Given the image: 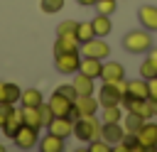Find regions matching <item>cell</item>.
Returning a JSON list of instances; mask_svg holds the SVG:
<instances>
[{"mask_svg": "<svg viewBox=\"0 0 157 152\" xmlns=\"http://www.w3.org/2000/svg\"><path fill=\"white\" fill-rule=\"evenodd\" d=\"M81 54L83 56H96V59H105L110 54V47L103 42V37H93L88 42L81 44Z\"/></svg>", "mask_w": 157, "mask_h": 152, "instance_id": "9", "label": "cell"}, {"mask_svg": "<svg viewBox=\"0 0 157 152\" xmlns=\"http://www.w3.org/2000/svg\"><path fill=\"white\" fill-rule=\"evenodd\" d=\"M49 132H54V135H59V137H71L74 135V118L71 115H54L52 120H49Z\"/></svg>", "mask_w": 157, "mask_h": 152, "instance_id": "7", "label": "cell"}, {"mask_svg": "<svg viewBox=\"0 0 157 152\" xmlns=\"http://www.w3.org/2000/svg\"><path fill=\"white\" fill-rule=\"evenodd\" d=\"M125 96H130V98H147V78H142V81H137V78L135 81H128Z\"/></svg>", "mask_w": 157, "mask_h": 152, "instance_id": "21", "label": "cell"}, {"mask_svg": "<svg viewBox=\"0 0 157 152\" xmlns=\"http://www.w3.org/2000/svg\"><path fill=\"white\" fill-rule=\"evenodd\" d=\"M98 103H101V108H105V105H123V93L118 91L115 83H103L101 91H98Z\"/></svg>", "mask_w": 157, "mask_h": 152, "instance_id": "10", "label": "cell"}, {"mask_svg": "<svg viewBox=\"0 0 157 152\" xmlns=\"http://www.w3.org/2000/svg\"><path fill=\"white\" fill-rule=\"evenodd\" d=\"M120 123H123V130H125V132H137L145 120H142L140 115H135V113H128V115H123Z\"/></svg>", "mask_w": 157, "mask_h": 152, "instance_id": "26", "label": "cell"}, {"mask_svg": "<svg viewBox=\"0 0 157 152\" xmlns=\"http://www.w3.org/2000/svg\"><path fill=\"white\" fill-rule=\"evenodd\" d=\"M37 108H39V120H42V125H49V120L54 118V113H52V108H49V105H47L44 101H42V103L37 105Z\"/></svg>", "mask_w": 157, "mask_h": 152, "instance_id": "32", "label": "cell"}, {"mask_svg": "<svg viewBox=\"0 0 157 152\" xmlns=\"http://www.w3.org/2000/svg\"><path fill=\"white\" fill-rule=\"evenodd\" d=\"M123 135H125L123 123H103V125H101V137H103L105 142H110V145H118V142L123 140Z\"/></svg>", "mask_w": 157, "mask_h": 152, "instance_id": "15", "label": "cell"}, {"mask_svg": "<svg viewBox=\"0 0 157 152\" xmlns=\"http://www.w3.org/2000/svg\"><path fill=\"white\" fill-rule=\"evenodd\" d=\"M56 91H59L61 96H66V98H71V101H76V96H78V93H76V88H74V83H64V86H59Z\"/></svg>", "mask_w": 157, "mask_h": 152, "instance_id": "33", "label": "cell"}, {"mask_svg": "<svg viewBox=\"0 0 157 152\" xmlns=\"http://www.w3.org/2000/svg\"><path fill=\"white\" fill-rule=\"evenodd\" d=\"M120 78H125L123 64H118V61H105L103 69H101V81H103V83H115V81H120Z\"/></svg>", "mask_w": 157, "mask_h": 152, "instance_id": "13", "label": "cell"}, {"mask_svg": "<svg viewBox=\"0 0 157 152\" xmlns=\"http://www.w3.org/2000/svg\"><path fill=\"white\" fill-rule=\"evenodd\" d=\"M44 101V96H42V91L39 88H25L22 91V96H20V105H39Z\"/></svg>", "mask_w": 157, "mask_h": 152, "instance_id": "24", "label": "cell"}, {"mask_svg": "<svg viewBox=\"0 0 157 152\" xmlns=\"http://www.w3.org/2000/svg\"><path fill=\"white\" fill-rule=\"evenodd\" d=\"M20 110H22V123H25V125L44 127V125H42V120H39V108H34V105H22Z\"/></svg>", "mask_w": 157, "mask_h": 152, "instance_id": "22", "label": "cell"}, {"mask_svg": "<svg viewBox=\"0 0 157 152\" xmlns=\"http://www.w3.org/2000/svg\"><path fill=\"white\" fill-rule=\"evenodd\" d=\"M101 69H103V59H96V56H81V64H78V71L91 76V78H101Z\"/></svg>", "mask_w": 157, "mask_h": 152, "instance_id": "17", "label": "cell"}, {"mask_svg": "<svg viewBox=\"0 0 157 152\" xmlns=\"http://www.w3.org/2000/svg\"><path fill=\"white\" fill-rule=\"evenodd\" d=\"M123 105L128 108V113H135L142 120L155 118V110H152V101L150 98H130V96H125L123 98Z\"/></svg>", "mask_w": 157, "mask_h": 152, "instance_id": "3", "label": "cell"}, {"mask_svg": "<svg viewBox=\"0 0 157 152\" xmlns=\"http://www.w3.org/2000/svg\"><path fill=\"white\" fill-rule=\"evenodd\" d=\"M135 135H137V142L142 145V150H155L157 147V123L145 120Z\"/></svg>", "mask_w": 157, "mask_h": 152, "instance_id": "8", "label": "cell"}, {"mask_svg": "<svg viewBox=\"0 0 157 152\" xmlns=\"http://www.w3.org/2000/svg\"><path fill=\"white\" fill-rule=\"evenodd\" d=\"M152 110H155V115H157V101H152Z\"/></svg>", "mask_w": 157, "mask_h": 152, "instance_id": "39", "label": "cell"}, {"mask_svg": "<svg viewBox=\"0 0 157 152\" xmlns=\"http://www.w3.org/2000/svg\"><path fill=\"white\" fill-rule=\"evenodd\" d=\"M101 125L103 123H98L96 115H81L74 120V135L81 142H93L101 137Z\"/></svg>", "mask_w": 157, "mask_h": 152, "instance_id": "1", "label": "cell"}, {"mask_svg": "<svg viewBox=\"0 0 157 152\" xmlns=\"http://www.w3.org/2000/svg\"><path fill=\"white\" fill-rule=\"evenodd\" d=\"M81 42L74 32H66V34H56V44H54V56L61 54V51H78Z\"/></svg>", "mask_w": 157, "mask_h": 152, "instance_id": "12", "label": "cell"}, {"mask_svg": "<svg viewBox=\"0 0 157 152\" xmlns=\"http://www.w3.org/2000/svg\"><path fill=\"white\" fill-rule=\"evenodd\" d=\"M74 29H76V20H64L56 27V34H66V32H74Z\"/></svg>", "mask_w": 157, "mask_h": 152, "instance_id": "34", "label": "cell"}, {"mask_svg": "<svg viewBox=\"0 0 157 152\" xmlns=\"http://www.w3.org/2000/svg\"><path fill=\"white\" fill-rule=\"evenodd\" d=\"M39 7H42V12L54 15V12H59V10L64 7V0H42V2H39Z\"/></svg>", "mask_w": 157, "mask_h": 152, "instance_id": "29", "label": "cell"}, {"mask_svg": "<svg viewBox=\"0 0 157 152\" xmlns=\"http://www.w3.org/2000/svg\"><path fill=\"white\" fill-rule=\"evenodd\" d=\"M15 145L20 147V150H32L37 142H39V127H32V125H25L22 123V127L15 132Z\"/></svg>", "mask_w": 157, "mask_h": 152, "instance_id": "4", "label": "cell"}, {"mask_svg": "<svg viewBox=\"0 0 157 152\" xmlns=\"http://www.w3.org/2000/svg\"><path fill=\"white\" fill-rule=\"evenodd\" d=\"M115 150H123V152H142V145L137 142V135L135 132H125Z\"/></svg>", "mask_w": 157, "mask_h": 152, "instance_id": "23", "label": "cell"}, {"mask_svg": "<svg viewBox=\"0 0 157 152\" xmlns=\"http://www.w3.org/2000/svg\"><path fill=\"white\" fill-rule=\"evenodd\" d=\"M91 25H93L96 37H108V34H110V29H113V25H110V15H101V12L91 20Z\"/></svg>", "mask_w": 157, "mask_h": 152, "instance_id": "20", "label": "cell"}, {"mask_svg": "<svg viewBox=\"0 0 157 152\" xmlns=\"http://www.w3.org/2000/svg\"><path fill=\"white\" fill-rule=\"evenodd\" d=\"M88 150H91V152H110V150H113V145H110V142H105L103 137H98V140L88 142Z\"/></svg>", "mask_w": 157, "mask_h": 152, "instance_id": "31", "label": "cell"}, {"mask_svg": "<svg viewBox=\"0 0 157 152\" xmlns=\"http://www.w3.org/2000/svg\"><path fill=\"white\" fill-rule=\"evenodd\" d=\"M39 150L42 152H61L64 150V137H59L54 132H47L44 137H39Z\"/></svg>", "mask_w": 157, "mask_h": 152, "instance_id": "19", "label": "cell"}, {"mask_svg": "<svg viewBox=\"0 0 157 152\" xmlns=\"http://www.w3.org/2000/svg\"><path fill=\"white\" fill-rule=\"evenodd\" d=\"M7 98V81H0V103H5Z\"/></svg>", "mask_w": 157, "mask_h": 152, "instance_id": "36", "label": "cell"}, {"mask_svg": "<svg viewBox=\"0 0 157 152\" xmlns=\"http://www.w3.org/2000/svg\"><path fill=\"white\" fill-rule=\"evenodd\" d=\"M137 20H140V25H142L145 29L157 32V7H155V5H142V7L137 10Z\"/></svg>", "mask_w": 157, "mask_h": 152, "instance_id": "16", "label": "cell"}, {"mask_svg": "<svg viewBox=\"0 0 157 152\" xmlns=\"http://www.w3.org/2000/svg\"><path fill=\"white\" fill-rule=\"evenodd\" d=\"M157 76V64H152L150 59H145L140 64V78H155Z\"/></svg>", "mask_w": 157, "mask_h": 152, "instance_id": "28", "label": "cell"}, {"mask_svg": "<svg viewBox=\"0 0 157 152\" xmlns=\"http://www.w3.org/2000/svg\"><path fill=\"white\" fill-rule=\"evenodd\" d=\"M147 59H150L152 64H157V49H155V47H150V49H147Z\"/></svg>", "mask_w": 157, "mask_h": 152, "instance_id": "37", "label": "cell"}, {"mask_svg": "<svg viewBox=\"0 0 157 152\" xmlns=\"http://www.w3.org/2000/svg\"><path fill=\"white\" fill-rule=\"evenodd\" d=\"M98 105H101V103H98V98H93V96H76L71 118L76 120V118H81V115H96Z\"/></svg>", "mask_w": 157, "mask_h": 152, "instance_id": "6", "label": "cell"}, {"mask_svg": "<svg viewBox=\"0 0 157 152\" xmlns=\"http://www.w3.org/2000/svg\"><path fill=\"white\" fill-rule=\"evenodd\" d=\"M147 98L150 101H157V76L155 78H147Z\"/></svg>", "mask_w": 157, "mask_h": 152, "instance_id": "35", "label": "cell"}, {"mask_svg": "<svg viewBox=\"0 0 157 152\" xmlns=\"http://www.w3.org/2000/svg\"><path fill=\"white\" fill-rule=\"evenodd\" d=\"M115 7H118L115 0H96V10H98L101 15H113Z\"/></svg>", "mask_w": 157, "mask_h": 152, "instance_id": "30", "label": "cell"}, {"mask_svg": "<svg viewBox=\"0 0 157 152\" xmlns=\"http://www.w3.org/2000/svg\"><path fill=\"white\" fill-rule=\"evenodd\" d=\"M78 64H81L78 51H61V54H56V61H54L59 74H76Z\"/></svg>", "mask_w": 157, "mask_h": 152, "instance_id": "5", "label": "cell"}, {"mask_svg": "<svg viewBox=\"0 0 157 152\" xmlns=\"http://www.w3.org/2000/svg\"><path fill=\"white\" fill-rule=\"evenodd\" d=\"M74 34L78 37V42H81V44L96 37V32H93V25H91V22H76V29H74Z\"/></svg>", "mask_w": 157, "mask_h": 152, "instance_id": "25", "label": "cell"}, {"mask_svg": "<svg viewBox=\"0 0 157 152\" xmlns=\"http://www.w3.org/2000/svg\"><path fill=\"white\" fill-rule=\"evenodd\" d=\"M101 120H103V123H120V120H123V110H120V105H105Z\"/></svg>", "mask_w": 157, "mask_h": 152, "instance_id": "27", "label": "cell"}, {"mask_svg": "<svg viewBox=\"0 0 157 152\" xmlns=\"http://www.w3.org/2000/svg\"><path fill=\"white\" fill-rule=\"evenodd\" d=\"M123 47L130 51V54H147V49L152 47V34L150 29H132L123 37Z\"/></svg>", "mask_w": 157, "mask_h": 152, "instance_id": "2", "label": "cell"}, {"mask_svg": "<svg viewBox=\"0 0 157 152\" xmlns=\"http://www.w3.org/2000/svg\"><path fill=\"white\" fill-rule=\"evenodd\" d=\"M2 120H5V115H0V127H2Z\"/></svg>", "mask_w": 157, "mask_h": 152, "instance_id": "40", "label": "cell"}, {"mask_svg": "<svg viewBox=\"0 0 157 152\" xmlns=\"http://www.w3.org/2000/svg\"><path fill=\"white\" fill-rule=\"evenodd\" d=\"M47 105L52 108V113H54V115H71V110H74V101H71V98H66V96H61L59 91H54V93H52V98L47 101Z\"/></svg>", "mask_w": 157, "mask_h": 152, "instance_id": "11", "label": "cell"}, {"mask_svg": "<svg viewBox=\"0 0 157 152\" xmlns=\"http://www.w3.org/2000/svg\"><path fill=\"white\" fill-rule=\"evenodd\" d=\"M20 127H22V110L12 108V110L5 115V120H2V127H0V130H2L10 140H12V137H15V132H17Z\"/></svg>", "mask_w": 157, "mask_h": 152, "instance_id": "14", "label": "cell"}, {"mask_svg": "<svg viewBox=\"0 0 157 152\" xmlns=\"http://www.w3.org/2000/svg\"><path fill=\"white\" fill-rule=\"evenodd\" d=\"M78 76L74 78V88H76V93L78 96H93V91H96V78H91V76H86V74H81V71H76Z\"/></svg>", "mask_w": 157, "mask_h": 152, "instance_id": "18", "label": "cell"}, {"mask_svg": "<svg viewBox=\"0 0 157 152\" xmlns=\"http://www.w3.org/2000/svg\"><path fill=\"white\" fill-rule=\"evenodd\" d=\"M78 5H96V0H76Z\"/></svg>", "mask_w": 157, "mask_h": 152, "instance_id": "38", "label": "cell"}]
</instances>
